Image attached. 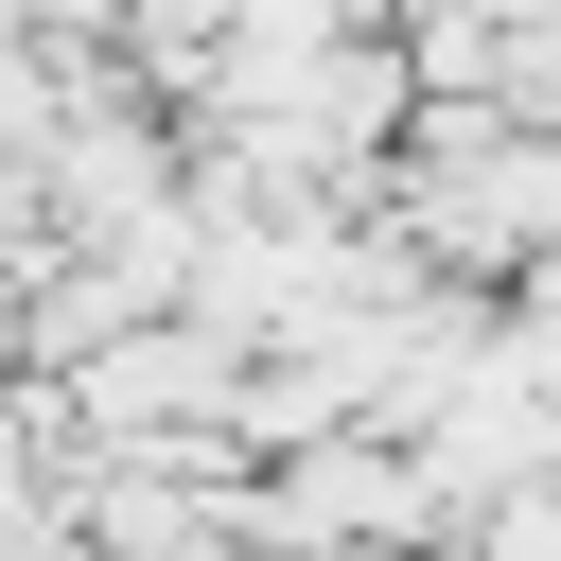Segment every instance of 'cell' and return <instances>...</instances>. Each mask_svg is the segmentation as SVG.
<instances>
[{
	"mask_svg": "<svg viewBox=\"0 0 561 561\" xmlns=\"http://www.w3.org/2000/svg\"><path fill=\"white\" fill-rule=\"evenodd\" d=\"M0 561H88V543H70L53 508H0Z\"/></svg>",
	"mask_w": 561,
	"mask_h": 561,
	"instance_id": "obj_1",
	"label": "cell"
}]
</instances>
